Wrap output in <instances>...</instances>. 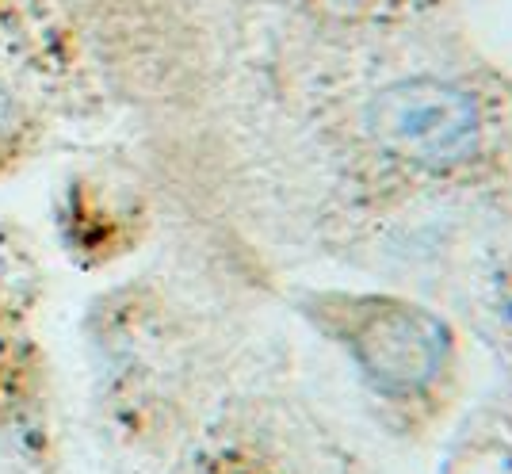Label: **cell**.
I'll list each match as a JSON object with an SVG mask.
<instances>
[{
    "instance_id": "1",
    "label": "cell",
    "mask_w": 512,
    "mask_h": 474,
    "mask_svg": "<svg viewBox=\"0 0 512 474\" xmlns=\"http://www.w3.org/2000/svg\"><path fill=\"white\" fill-rule=\"evenodd\" d=\"M367 130L402 161L448 169L478 150L482 119L467 88L440 77H409L367 104Z\"/></svg>"
},
{
    "instance_id": "2",
    "label": "cell",
    "mask_w": 512,
    "mask_h": 474,
    "mask_svg": "<svg viewBox=\"0 0 512 474\" xmlns=\"http://www.w3.org/2000/svg\"><path fill=\"white\" fill-rule=\"evenodd\" d=\"M344 345L379 387L421 390L444 364L448 325L413 302L367 299L352 310Z\"/></svg>"
},
{
    "instance_id": "3",
    "label": "cell",
    "mask_w": 512,
    "mask_h": 474,
    "mask_svg": "<svg viewBox=\"0 0 512 474\" xmlns=\"http://www.w3.org/2000/svg\"><path fill=\"white\" fill-rule=\"evenodd\" d=\"M16 123H20V115H16V104H12V100L0 92V138H4V134H12V130H16Z\"/></svg>"
},
{
    "instance_id": "4",
    "label": "cell",
    "mask_w": 512,
    "mask_h": 474,
    "mask_svg": "<svg viewBox=\"0 0 512 474\" xmlns=\"http://www.w3.org/2000/svg\"><path fill=\"white\" fill-rule=\"evenodd\" d=\"M4 272H8V264H4V249H0V310H4V302H8V291H12V280H8Z\"/></svg>"
}]
</instances>
